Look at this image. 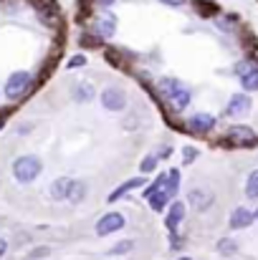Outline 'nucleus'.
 <instances>
[{
  "label": "nucleus",
  "instance_id": "24",
  "mask_svg": "<svg viewBox=\"0 0 258 260\" xmlns=\"http://www.w3.org/2000/svg\"><path fill=\"white\" fill-rule=\"evenodd\" d=\"M195 157H197V149H195V147H185V149H182V165L195 162Z\"/></svg>",
  "mask_w": 258,
  "mask_h": 260
},
{
  "label": "nucleus",
  "instance_id": "23",
  "mask_svg": "<svg viewBox=\"0 0 258 260\" xmlns=\"http://www.w3.org/2000/svg\"><path fill=\"white\" fill-rule=\"evenodd\" d=\"M134 248V243L132 240H124V243H117L114 248H111V255H122V253H129Z\"/></svg>",
  "mask_w": 258,
  "mask_h": 260
},
{
  "label": "nucleus",
  "instance_id": "14",
  "mask_svg": "<svg viewBox=\"0 0 258 260\" xmlns=\"http://www.w3.org/2000/svg\"><path fill=\"white\" fill-rule=\"evenodd\" d=\"M243 91H258V63H248V69L241 74Z\"/></svg>",
  "mask_w": 258,
  "mask_h": 260
},
{
  "label": "nucleus",
  "instance_id": "8",
  "mask_svg": "<svg viewBox=\"0 0 258 260\" xmlns=\"http://www.w3.org/2000/svg\"><path fill=\"white\" fill-rule=\"evenodd\" d=\"M187 126L192 134H210L215 129V116L213 114H195V116H190Z\"/></svg>",
  "mask_w": 258,
  "mask_h": 260
},
{
  "label": "nucleus",
  "instance_id": "4",
  "mask_svg": "<svg viewBox=\"0 0 258 260\" xmlns=\"http://www.w3.org/2000/svg\"><path fill=\"white\" fill-rule=\"evenodd\" d=\"M99 99H101V106H104L106 111H122V109L127 106V93L119 86H106L101 91Z\"/></svg>",
  "mask_w": 258,
  "mask_h": 260
},
{
  "label": "nucleus",
  "instance_id": "20",
  "mask_svg": "<svg viewBox=\"0 0 258 260\" xmlns=\"http://www.w3.org/2000/svg\"><path fill=\"white\" fill-rule=\"evenodd\" d=\"M246 197L248 200H258V170L248 174V179H246Z\"/></svg>",
  "mask_w": 258,
  "mask_h": 260
},
{
  "label": "nucleus",
  "instance_id": "18",
  "mask_svg": "<svg viewBox=\"0 0 258 260\" xmlns=\"http://www.w3.org/2000/svg\"><path fill=\"white\" fill-rule=\"evenodd\" d=\"M190 99H192V93H190V88L187 86H182L175 96L170 99V104H172V109H177V111H182V109H187L190 106Z\"/></svg>",
  "mask_w": 258,
  "mask_h": 260
},
{
  "label": "nucleus",
  "instance_id": "27",
  "mask_svg": "<svg viewBox=\"0 0 258 260\" xmlns=\"http://www.w3.org/2000/svg\"><path fill=\"white\" fill-rule=\"evenodd\" d=\"M157 3H162V5H170V8H182L187 0H157Z\"/></svg>",
  "mask_w": 258,
  "mask_h": 260
},
{
  "label": "nucleus",
  "instance_id": "16",
  "mask_svg": "<svg viewBox=\"0 0 258 260\" xmlns=\"http://www.w3.org/2000/svg\"><path fill=\"white\" fill-rule=\"evenodd\" d=\"M145 184V177H134V179H127L124 184H119L111 194H109V202H117L119 197H124L127 192H132V189H137V187H142Z\"/></svg>",
  "mask_w": 258,
  "mask_h": 260
},
{
  "label": "nucleus",
  "instance_id": "30",
  "mask_svg": "<svg viewBox=\"0 0 258 260\" xmlns=\"http://www.w3.org/2000/svg\"><path fill=\"white\" fill-rule=\"evenodd\" d=\"M46 253H48V250H46V248H41V250H36V253H33V258H41V255H46Z\"/></svg>",
  "mask_w": 258,
  "mask_h": 260
},
{
  "label": "nucleus",
  "instance_id": "2",
  "mask_svg": "<svg viewBox=\"0 0 258 260\" xmlns=\"http://www.w3.org/2000/svg\"><path fill=\"white\" fill-rule=\"evenodd\" d=\"M177 187H180V170H172L167 172V182L150 197V207L155 210V212H162L167 205H170V200L177 194Z\"/></svg>",
  "mask_w": 258,
  "mask_h": 260
},
{
  "label": "nucleus",
  "instance_id": "21",
  "mask_svg": "<svg viewBox=\"0 0 258 260\" xmlns=\"http://www.w3.org/2000/svg\"><path fill=\"white\" fill-rule=\"evenodd\" d=\"M157 154H147L142 162H139V172L142 174H150V172H155V167H157Z\"/></svg>",
  "mask_w": 258,
  "mask_h": 260
},
{
  "label": "nucleus",
  "instance_id": "25",
  "mask_svg": "<svg viewBox=\"0 0 258 260\" xmlns=\"http://www.w3.org/2000/svg\"><path fill=\"white\" fill-rule=\"evenodd\" d=\"M218 250H220L223 255H231V253H236V243H233V240H220V243H218Z\"/></svg>",
  "mask_w": 258,
  "mask_h": 260
},
{
  "label": "nucleus",
  "instance_id": "6",
  "mask_svg": "<svg viewBox=\"0 0 258 260\" xmlns=\"http://www.w3.org/2000/svg\"><path fill=\"white\" fill-rule=\"evenodd\" d=\"M94 33H96V38H101V41L111 38V36L117 33V18H114L111 13H101V15L94 20Z\"/></svg>",
  "mask_w": 258,
  "mask_h": 260
},
{
  "label": "nucleus",
  "instance_id": "28",
  "mask_svg": "<svg viewBox=\"0 0 258 260\" xmlns=\"http://www.w3.org/2000/svg\"><path fill=\"white\" fill-rule=\"evenodd\" d=\"M94 3H96L99 8H111V5H114L117 0H94Z\"/></svg>",
  "mask_w": 258,
  "mask_h": 260
},
{
  "label": "nucleus",
  "instance_id": "15",
  "mask_svg": "<svg viewBox=\"0 0 258 260\" xmlns=\"http://www.w3.org/2000/svg\"><path fill=\"white\" fill-rule=\"evenodd\" d=\"M157 88H160L162 99H167V101H170L172 96L182 88V81H180V79H172V76H165V79H160V81H157Z\"/></svg>",
  "mask_w": 258,
  "mask_h": 260
},
{
  "label": "nucleus",
  "instance_id": "22",
  "mask_svg": "<svg viewBox=\"0 0 258 260\" xmlns=\"http://www.w3.org/2000/svg\"><path fill=\"white\" fill-rule=\"evenodd\" d=\"M165 182H167V174H160V177H157V179H155V182H152V184H150V187H147V189L142 192V194H145V197L150 200V197H152V194H155V192H157V189H160V187L165 184Z\"/></svg>",
  "mask_w": 258,
  "mask_h": 260
},
{
  "label": "nucleus",
  "instance_id": "31",
  "mask_svg": "<svg viewBox=\"0 0 258 260\" xmlns=\"http://www.w3.org/2000/svg\"><path fill=\"white\" fill-rule=\"evenodd\" d=\"M177 260H192V258H177Z\"/></svg>",
  "mask_w": 258,
  "mask_h": 260
},
{
  "label": "nucleus",
  "instance_id": "11",
  "mask_svg": "<svg viewBox=\"0 0 258 260\" xmlns=\"http://www.w3.org/2000/svg\"><path fill=\"white\" fill-rule=\"evenodd\" d=\"M228 137L236 139V142H241V144H251V142H256V132H253L251 126H241V124L231 126V129H228Z\"/></svg>",
  "mask_w": 258,
  "mask_h": 260
},
{
  "label": "nucleus",
  "instance_id": "13",
  "mask_svg": "<svg viewBox=\"0 0 258 260\" xmlns=\"http://www.w3.org/2000/svg\"><path fill=\"white\" fill-rule=\"evenodd\" d=\"M71 177H59L51 184V197L53 200H69V189H71Z\"/></svg>",
  "mask_w": 258,
  "mask_h": 260
},
{
  "label": "nucleus",
  "instance_id": "19",
  "mask_svg": "<svg viewBox=\"0 0 258 260\" xmlns=\"http://www.w3.org/2000/svg\"><path fill=\"white\" fill-rule=\"evenodd\" d=\"M84 197H86V182L74 179V182H71V189H69V200H71V202H81Z\"/></svg>",
  "mask_w": 258,
  "mask_h": 260
},
{
  "label": "nucleus",
  "instance_id": "5",
  "mask_svg": "<svg viewBox=\"0 0 258 260\" xmlns=\"http://www.w3.org/2000/svg\"><path fill=\"white\" fill-rule=\"evenodd\" d=\"M124 225H127V220H124V215H122V212H109V215H104V217L96 222V235H99V238L111 235V233L122 230Z\"/></svg>",
  "mask_w": 258,
  "mask_h": 260
},
{
  "label": "nucleus",
  "instance_id": "26",
  "mask_svg": "<svg viewBox=\"0 0 258 260\" xmlns=\"http://www.w3.org/2000/svg\"><path fill=\"white\" fill-rule=\"evenodd\" d=\"M84 63H86V56L81 53V56H74V58H71L66 66H69V69H79V66H84Z\"/></svg>",
  "mask_w": 258,
  "mask_h": 260
},
{
  "label": "nucleus",
  "instance_id": "33",
  "mask_svg": "<svg viewBox=\"0 0 258 260\" xmlns=\"http://www.w3.org/2000/svg\"><path fill=\"white\" fill-rule=\"evenodd\" d=\"M0 129H3V121H0Z\"/></svg>",
  "mask_w": 258,
  "mask_h": 260
},
{
  "label": "nucleus",
  "instance_id": "1",
  "mask_svg": "<svg viewBox=\"0 0 258 260\" xmlns=\"http://www.w3.org/2000/svg\"><path fill=\"white\" fill-rule=\"evenodd\" d=\"M41 172H43V162L36 154H23L13 162V177L20 184H31Z\"/></svg>",
  "mask_w": 258,
  "mask_h": 260
},
{
  "label": "nucleus",
  "instance_id": "7",
  "mask_svg": "<svg viewBox=\"0 0 258 260\" xmlns=\"http://www.w3.org/2000/svg\"><path fill=\"white\" fill-rule=\"evenodd\" d=\"M251 111V96L246 93H233L228 106H225V114L228 116H246Z\"/></svg>",
  "mask_w": 258,
  "mask_h": 260
},
{
  "label": "nucleus",
  "instance_id": "17",
  "mask_svg": "<svg viewBox=\"0 0 258 260\" xmlns=\"http://www.w3.org/2000/svg\"><path fill=\"white\" fill-rule=\"evenodd\" d=\"M94 96H96V91H94V86H91L89 81H79V84L74 86V99H76L79 104H89Z\"/></svg>",
  "mask_w": 258,
  "mask_h": 260
},
{
  "label": "nucleus",
  "instance_id": "32",
  "mask_svg": "<svg viewBox=\"0 0 258 260\" xmlns=\"http://www.w3.org/2000/svg\"><path fill=\"white\" fill-rule=\"evenodd\" d=\"M253 215H256V220H258V210H256V212H253Z\"/></svg>",
  "mask_w": 258,
  "mask_h": 260
},
{
  "label": "nucleus",
  "instance_id": "12",
  "mask_svg": "<svg viewBox=\"0 0 258 260\" xmlns=\"http://www.w3.org/2000/svg\"><path fill=\"white\" fill-rule=\"evenodd\" d=\"M182 217H185V205L180 202V200H175L170 205V212H167V220H165V225H167V230H177V225L182 222Z\"/></svg>",
  "mask_w": 258,
  "mask_h": 260
},
{
  "label": "nucleus",
  "instance_id": "29",
  "mask_svg": "<svg viewBox=\"0 0 258 260\" xmlns=\"http://www.w3.org/2000/svg\"><path fill=\"white\" fill-rule=\"evenodd\" d=\"M5 250H8V243H5V240H3V238H0V258H3V255H5Z\"/></svg>",
  "mask_w": 258,
  "mask_h": 260
},
{
  "label": "nucleus",
  "instance_id": "9",
  "mask_svg": "<svg viewBox=\"0 0 258 260\" xmlns=\"http://www.w3.org/2000/svg\"><path fill=\"white\" fill-rule=\"evenodd\" d=\"M253 220H256V215H253L248 207H236V210L231 212L228 225H231L233 230H246V228H251V225H253Z\"/></svg>",
  "mask_w": 258,
  "mask_h": 260
},
{
  "label": "nucleus",
  "instance_id": "3",
  "mask_svg": "<svg viewBox=\"0 0 258 260\" xmlns=\"http://www.w3.org/2000/svg\"><path fill=\"white\" fill-rule=\"evenodd\" d=\"M31 74L28 71H15V74H10L8 76V81H5V86H3V91H5V96L10 99V101H18L20 96H25L28 93V88H31Z\"/></svg>",
  "mask_w": 258,
  "mask_h": 260
},
{
  "label": "nucleus",
  "instance_id": "10",
  "mask_svg": "<svg viewBox=\"0 0 258 260\" xmlns=\"http://www.w3.org/2000/svg\"><path fill=\"white\" fill-rule=\"evenodd\" d=\"M187 202H190L195 210H208V207L213 205V192H208V189H190Z\"/></svg>",
  "mask_w": 258,
  "mask_h": 260
}]
</instances>
